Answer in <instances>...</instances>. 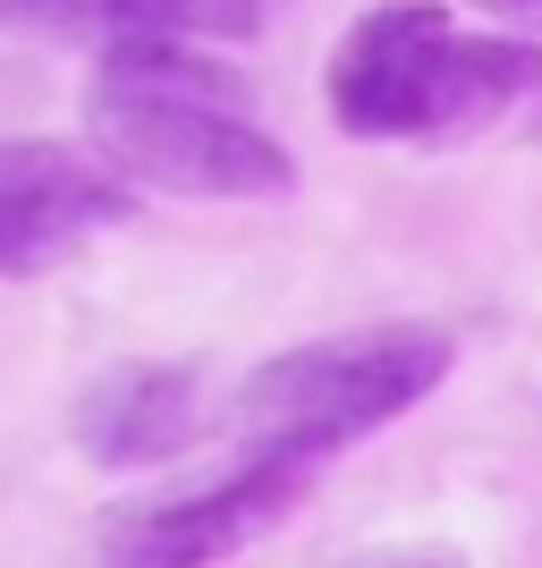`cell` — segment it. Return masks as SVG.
Segmentation results:
<instances>
[{
  "instance_id": "7a4b0ae2",
  "label": "cell",
  "mask_w": 542,
  "mask_h": 568,
  "mask_svg": "<svg viewBox=\"0 0 542 568\" xmlns=\"http://www.w3.org/2000/svg\"><path fill=\"white\" fill-rule=\"evenodd\" d=\"M94 153L127 187L162 195H221V204H263L297 187L280 136L246 119V85L195 43H119L102 51L94 94H85Z\"/></svg>"
},
{
  "instance_id": "9c48e42d",
  "label": "cell",
  "mask_w": 542,
  "mask_h": 568,
  "mask_svg": "<svg viewBox=\"0 0 542 568\" xmlns=\"http://www.w3.org/2000/svg\"><path fill=\"white\" fill-rule=\"evenodd\" d=\"M365 568H449V560H365Z\"/></svg>"
},
{
  "instance_id": "52a82bcc",
  "label": "cell",
  "mask_w": 542,
  "mask_h": 568,
  "mask_svg": "<svg viewBox=\"0 0 542 568\" xmlns=\"http://www.w3.org/2000/svg\"><path fill=\"white\" fill-rule=\"evenodd\" d=\"M263 26V0H0V34L34 43H237Z\"/></svg>"
},
{
  "instance_id": "3957f363",
  "label": "cell",
  "mask_w": 542,
  "mask_h": 568,
  "mask_svg": "<svg viewBox=\"0 0 542 568\" xmlns=\"http://www.w3.org/2000/svg\"><path fill=\"white\" fill-rule=\"evenodd\" d=\"M441 382H449V332H432V323H365V332L280 348L237 382V458L323 467L330 450L425 407Z\"/></svg>"
},
{
  "instance_id": "277c9868",
  "label": "cell",
  "mask_w": 542,
  "mask_h": 568,
  "mask_svg": "<svg viewBox=\"0 0 542 568\" xmlns=\"http://www.w3.org/2000/svg\"><path fill=\"white\" fill-rule=\"evenodd\" d=\"M314 467H288V458H237L229 475L195 484V493L144 500L102 535L94 568H221L246 544H263L272 526L306 500Z\"/></svg>"
},
{
  "instance_id": "5b68a950",
  "label": "cell",
  "mask_w": 542,
  "mask_h": 568,
  "mask_svg": "<svg viewBox=\"0 0 542 568\" xmlns=\"http://www.w3.org/2000/svg\"><path fill=\"white\" fill-rule=\"evenodd\" d=\"M136 213V187L102 153H69L51 136H0V281H34L69 263L85 237Z\"/></svg>"
},
{
  "instance_id": "ba28073f",
  "label": "cell",
  "mask_w": 542,
  "mask_h": 568,
  "mask_svg": "<svg viewBox=\"0 0 542 568\" xmlns=\"http://www.w3.org/2000/svg\"><path fill=\"white\" fill-rule=\"evenodd\" d=\"M483 18H500V26H542V0H474Z\"/></svg>"
},
{
  "instance_id": "8992f818",
  "label": "cell",
  "mask_w": 542,
  "mask_h": 568,
  "mask_svg": "<svg viewBox=\"0 0 542 568\" xmlns=\"http://www.w3.org/2000/svg\"><path fill=\"white\" fill-rule=\"evenodd\" d=\"M204 442V374L195 365H111L76 399V450L111 475L162 467Z\"/></svg>"
},
{
  "instance_id": "6da1fadb",
  "label": "cell",
  "mask_w": 542,
  "mask_h": 568,
  "mask_svg": "<svg viewBox=\"0 0 542 568\" xmlns=\"http://www.w3.org/2000/svg\"><path fill=\"white\" fill-rule=\"evenodd\" d=\"M323 102L365 144H458L500 119L542 128V43L474 34L441 0H381L339 34Z\"/></svg>"
}]
</instances>
